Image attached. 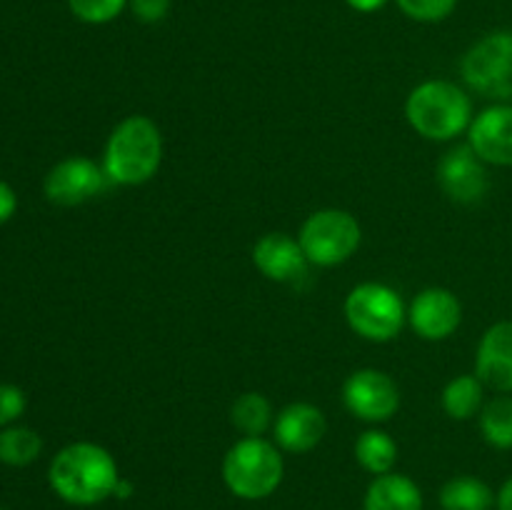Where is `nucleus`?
<instances>
[{"label":"nucleus","mask_w":512,"mask_h":510,"mask_svg":"<svg viewBox=\"0 0 512 510\" xmlns=\"http://www.w3.org/2000/svg\"><path fill=\"white\" fill-rule=\"evenodd\" d=\"M15 208H18V195L5 180H0V225L13 218Z\"/></svg>","instance_id":"27"},{"label":"nucleus","mask_w":512,"mask_h":510,"mask_svg":"<svg viewBox=\"0 0 512 510\" xmlns=\"http://www.w3.org/2000/svg\"><path fill=\"white\" fill-rule=\"evenodd\" d=\"M408 323L423 340H448L463 323V303L448 288H425L410 303Z\"/></svg>","instance_id":"11"},{"label":"nucleus","mask_w":512,"mask_h":510,"mask_svg":"<svg viewBox=\"0 0 512 510\" xmlns=\"http://www.w3.org/2000/svg\"><path fill=\"white\" fill-rule=\"evenodd\" d=\"M328 433L325 413L313 403H290L275 415L273 438L285 453H310Z\"/></svg>","instance_id":"13"},{"label":"nucleus","mask_w":512,"mask_h":510,"mask_svg":"<svg viewBox=\"0 0 512 510\" xmlns=\"http://www.w3.org/2000/svg\"><path fill=\"white\" fill-rule=\"evenodd\" d=\"M345 320L363 340L388 343L398 338L408 323V308L390 285L360 283L345 298Z\"/></svg>","instance_id":"6"},{"label":"nucleus","mask_w":512,"mask_h":510,"mask_svg":"<svg viewBox=\"0 0 512 510\" xmlns=\"http://www.w3.org/2000/svg\"><path fill=\"white\" fill-rule=\"evenodd\" d=\"M485 165L488 163L480 160V155L468 143L455 145L438 160L435 178H438V185L453 203L475 205L488 195L490 188Z\"/></svg>","instance_id":"10"},{"label":"nucleus","mask_w":512,"mask_h":510,"mask_svg":"<svg viewBox=\"0 0 512 510\" xmlns=\"http://www.w3.org/2000/svg\"><path fill=\"white\" fill-rule=\"evenodd\" d=\"M495 493L485 480L475 475H455L440 488V508L443 510H490Z\"/></svg>","instance_id":"19"},{"label":"nucleus","mask_w":512,"mask_h":510,"mask_svg":"<svg viewBox=\"0 0 512 510\" xmlns=\"http://www.w3.org/2000/svg\"><path fill=\"white\" fill-rule=\"evenodd\" d=\"M345 3L353 10H358V13H375V10L388 5V0H345Z\"/></svg>","instance_id":"28"},{"label":"nucleus","mask_w":512,"mask_h":510,"mask_svg":"<svg viewBox=\"0 0 512 510\" xmlns=\"http://www.w3.org/2000/svg\"><path fill=\"white\" fill-rule=\"evenodd\" d=\"M445 415L453 420H470L480 415L485 405V385L478 375H458L450 380L440 395Z\"/></svg>","instance_id":"17"},{"label":"nucleus","mask_w":512,"mask_h":510,"mask_svg":"<svg viewBox=\"0 0 512 510\" xmlns=\"http://www.w3.org/2000/svg\"><path fill=\"white\" fill-rule=\"evenodd\" d=\"M253 263L265 278L275 283H298L310 268L298 238L288 233H265L253 245Z\"/></svg>","instance_id":"15"},{"label":"nucleus","mask_w":512,"mask_h":510,"mask_svg":"<svg viewBox=\"0 0 512 510\" xmlns=\"http://www.w3.org/2000/svg\"><path fill=\"white\" fill-rule=\"evenodd\" d=\"M173 0H128V8L143 23H160L170 13Z\"/></svg>","instance_id":"26"},{"label":"nucleus","mask_w":512,"mask_h":510,"mask_svg":"<svg viewBox=\"0 0 512 510\" xmlns=\"http://www.w3.org/2000/svg\"><path fill=\"white\" fill-rule=\"evenodd\" d=\"M298 243L310 265L335 268L358 253L363 243V228L348 210L323 208L305 218Z\"/></svg>","instance_id":"5"},{"label":"nucleus","mask_w":512,"mask_h":510,"mask_svg":"<svg viewBox=\"0 0 512 510\" xmlns=\"http://www.w3.org/2000/svg\"><path fill=\"white\" fill-rule=\"evenodd\" d=\"M363 510H423V490L403 473L375 475L365 490Z\"/></svg>","instance_id":"16"},{"label":"nucleus","mask_w":512,"mask_h":510,"mask_svg":"<svg viewBox=\"0 0 512 510\" xmlns=\"http://www.w3.org/2000/svg\"><path fill=\"white\" fill-rule=\"evenodd\" d=\"M230 420H233V425L243 435L260 438L275 423L273 405H270V400L263 393H253L250 390V393H243L235 398L233 408H230Z\"/></svg>","instance_id":"20"},{"label":"nucleus","mask_w":512,"mask_h":510,"mask_svg":"<svg viewBox=\"0 0 512 510\" xmlns=\"http://www.w3.org/2000/svg\"><path fill=\"white\" fill-rule=\"evenodd\" d=\"M405 118L420 138L448 143L468 133L475 118L473 100L450 80H425L410 90L405 100Z\"/></svg>","instance_id":"3"},{"label":"nucleus","mask_w":512,"mask_h":510,"mask_svg":"<svg viewBox=\"0 0 512 510\" xmlns=\"http://www.w3.org/2000/svg\"><path fill=\"white\" fill-rule=\"evenodd\" d=\"M108 183L110 180L103 165L83 158V155H70V158L55 163L50 173L45 175L43 193L50 203L73 208V205L88 203L95 195L103 193Z\"/></svg>","instance_id":"9"},{"label":"nucleus","mask_w":512,"mask_h":510,"mask_svg":"<svg viewBox=\"0 0 512 510\" xmlns=\"http://www.w3.org/2000/svg\"><path fill=\"white\" fill-rule=\"evenodd\" d=\"M398 8L418 23H440L453 15L458 0H395Z\"/></svg>","instance_id":"24"},{"label":"nucleus","mask_w":512,"mask_h":510,"mask_svg":"<svg viewBox=\"0 0 512 510\" xmlns=\"http://www.w3.org/2000/svg\"><path fill=\"white\" fill-rule=\"evenodd\" d=\"M163 163V133L148 115H128L108 135L103 170L110 183L135 188L158 175Z\"/></svg>","instance_id":"2"},{"label":"nucleus","mask_w":512,"mask_h":510,"mask_svg":"<svg viewBox=\"0 0 512 510\" xmlns=\"http://www.w3.org/2000/svg\"><path fill=\"white\" fill-rule=\"evenodd\" d=\"M495 503H498V510H512V478L505 480Z\"/></svg>","instance_id":"29"},{"label":"nucleus","mask_w":512,"mask_h":510,"mask_svg":"<svg viewBox=\"0 0 512 510\" xmlns=\"http://www.w3.org/2000/svg\"><path fill=\"white\" fill-rule=\"evenodd\" d=\"M40 450H43V440L35 430L20 428V425L0 430V463L23 468L38 460Z\"/></svg>","instance_id":"22"},{"label":"nucleus","mask_w":512,"mask_h":510,"mask_svg":"<svg viewBox=\"0 0 512 510\" xmlns=\"http://www.w3.org/2000/svg\"><path fill=\"white\" fill-rule=\"evenodd\" d=\"M133 483H130L128 478H120L118 480V485H115V493H113V498H118V500H128L130 495H133Z\"/></svg>","instance_id":"30"},{"label":"nucleus","mask_w":512,"mask_h":510,"mask_svg":"<svg viewBox=\"0 0 512 510\" xmlns=\"http://www.w3.org/2000/svg\"><path fill=\"white\" fill-rule=\"evenodd\" d=\"M343 403L365 423H385L400 408V390L388 373L378 368H360L343 383Z\"/></svg>","instance_id":"8"},{"label":"nucleus","mask_w":512,"mask_h":510,"mask_svg":"<svg viewBox=\"0 0 512 510\" xmlns=\"http://www.w3.org/2000/svg\"><path fill=\"white\" fill-rule=\"evenodd\" d=\"M480 433L495 450H512V395H495L478 415Z\"/></svg>","instance_id":"21"},{"label":"nucleus","mask_w":512,"mask_h":510,"mask_svg":"<svg viewBox=\"0 0 512 510\" xmlns=\"http://www.w3.org/2000/svg\"><path fill=\"white\" fill-rule=\"evenodd\" d=\"M68 8L83 23L105 25L128 8V0H68Z\"/></svg>","instance_id":"23"},{"label":"nucleus","mask_w":512,"mask_h":510,"mask_svg":"<svg viewBox=\"0 0 512 510\" xmlns=\"http://www.w3.org/2000/svg\"><path fill=\"white\" fill-rule=\"evenodd\" d=\"M468 145L488 165L512 168V103L480 110L468 128Z\"/></svg>","instance_id":"12"},{"label":"nucleus","mask_w":512,"mask_h":510,"mask_svg":"<svg viewBox=\"0 0 512 510\" xmlns=\"http://www.w3.org/2000/svg\"><path fill=\"white\" fill-rule=\"evenodd\" d=\"M353 453L360 468L368 470L370 475L393 473L395 463H398V443L393 440V435L380 428H370L360 433L358 440H355Z\"/></svg>","instance_id":"18"},{"label":"nucleus","mask_w":512,"mask_h":510,"mask_svg":"<svg viewBox=\"0 0 512 510\" xmlns=\"http://www.w3.org/2000/svg\"><path fill=\"white\" fill-rule=\"evenodd\" d=\"M460 73L473 93L495 103L512 100V30L483 35L460 60Z\"/></svg>","instance_id":"7"},{"label":"nucleus","mask_w":512,"mask_h":510,"mask_svg":"<svg viewBox=\"0 0 512 510\" xmlns=\"http://www.w3.org/2000/svg\"><path fill=\"white\" fill-rule=\"evenodd\" d=\"M475 375L495 393H512V320L485 330L475 353Z\"/></svg>","instance_id":"14"},{"label":"nucleus","mask_w":512,"mask_h":510,"mask_svg":"<svg viewBox=\"0 0 512 510\" xmlns=\"http://www.w3.org/2000/svg\"><path fill=\"white\" fill-rule=\"evenodd\" d=\"M0 510H5V508H0Z\"/></svg>","instance_id":"31"},{"label":"nucleus","mask_w":512,"mask_h":510,"mask_svg":"<svg viewBox=\"0 0 512 510\" xmlns=\"http://www.w3.org/2000/svg\"><path fill=\"white\" fill-rule=\"evenodd\" d=\"M223 483L235 498L263 500L270 498L280 488L285 478V463L280 448L270 440L240 438L230 445L223 458Z\"/></svg>","instance_id":"4"},{"label":"nucleus","mask_w":512,"mask_h":510,"mask_svg":"<svg viewBox=\"0 0 512 510\" xmlns=\"http://www.w3.org/2000/svg\"><path fill=\"white\" fill-rule=\"evenodd\" d=\"M25 393L18 385H0V425H10L13 420H18L25 413Z\"/></svg>","instance_id":"25"},{"label":"nucleus","mask_w":512,"mask_h":510,"mask_svg":"<svg viewBox=\"0 0 512 510\" xmlns=\"http://www.w3.org/2000/svg\"><path fill=\"white\" fill-rule=\"evenodd\" d=\"M123 478L118 463L103 445L78 440L58 450L48 468L50 488L70 505H98L113 498L115 485Z\"/></svg>","instance_id":"1"}]
</instances>
